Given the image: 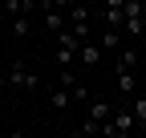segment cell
<instances>
[{
  "label": "cell",
  "mask_w": 146,
  "mask_h": 138,
  "mask_svg": "<svg viewBox=\"0 0 146 138\" xmlns=\"http://www.w3.org/2000/svg\"><path fill=\"white\" fill-rule=\"evenodd\" d=\"M134 65H138L134 49H118V73H134Z\"/></svg>",
  "instance_id": "cell-7"
},
{
  "label": "cell",
  "mask_w": 146,
  "mask_h": 138,
  "mask_svg": "<svg viewBox=\"0 0 146 138\" xmlns=\"http://www.w3.org/2000/svg\"><path fill=\"white\" fill-rule=\"evenodd\" d=\"M81 61H85V65H98V61H102L98 41H85V45H81Z\"/></svg>",
  "instance_id": "cell-11"
},
{
  "label": "cell",
  "mask_w": 146,
  "mask_h": 138,
  "mask_svg": "<svg viewBox=\"0 0 146 138\" xmlns=\"http://www.w3.org/2000/svg\"><path fill=\"white\" fill-rule=\"evenodd\" d=\"M98 49H122V33H110V29H102Z\"/></svg>",
  "instance_id": "cell-12"
},
{
  "label": "cell",
  "mask_w": 146,
  "mask_h": 138,
  "mask_svg": "<svg viewBox=\"0 0 146 138\" xmlns=\"http://www.w3.org/2000/svg\"><path fill=\"white\" fill-rule=\"evenodd\" d=\"M69 106H73V94L57 85V90H53V110H69Z\"/></svg>",
  "instance_id": "cell-14"
},
{
  "label": "cell",
  "mask_w": 146,
  "mask_h": 138,
  "mask_svg": "<svg viewBox=\"0 0 146 138\" xmlns=\"http://www.w3.org/2000/svg\"><path fill=\"white\" fill-rule=\"evenodd\" d=\"M8 138H21V130H12V134H8Z\"/></svg>",
  "instance_id": "cell-21"
},
{
  "label": "cell",
  "mask_w": 146,
  "mask_h": 138,
  "mask_svg": "<svg viewBox=\"0 0 146 138\" xmlns=\"http://www.w3.org/2000/svg\"><path fill=\"white\" fill-rule=\"evenodd\" d=\"M57 138H73V134H57Z\"/></svg>",
  "instance_id": "cell-22"
},
{
  "label": "cell",
  "mask_w": 146,
  "mask_h": 138,
  "mask_svg": "<svg viewBox=\"0 0 146 138\" xmlns=\"http://www.w3.org/2000/svg\"><path fill=\"white\" fill-rule=\"evenodd\" d=\"M114 110L118 106H110V102H94V106H89V122H98V126H106V122H114Z\"/></svg>",
  "instance_id": "cell-4"
},
{
  "label": "cell",
  "mask_w": 146,
  "mask_h": 138,
  "mask_svg": "<svg viewBox=\"0 0 146 138\" xmlns=\"http://www.w3.org/2000/svg\"><path fill=\"white\" fill-rule=\"evenodd\" d=\"M45 29H49V33H57V37H61V33H65V12H61V8L45 12Z\"/></svg>",
  "instance_id": "cell-8"
},
{
  "label": "cell",
  "mask_w": 146,
  "mask_h": 138,
  "mask_svg": "<svg viewBox=\"0 0 146 138\" xmlns=\"http://www.w3.org/2000/svg\"><path fill=\"white\" fill-rule=\"evenodd\" d=\"M118 90H122V98H138L134 90H138V77L134 73H118Z\"/></svg>",
  "instance_id": "cell-10"
},
{
  "label": "cell",
  "mask_w": 146,
  "mask_h": 138,
  "mask_svg": "<svg viewBox=\"0 0 146 138\" xmlns=\"http://www.w3.org/2000/svg\"><path fill=\"white\" fill-rule=\"evenodd\" d=\"M65 12H69V25L73 29H89V21H94V8H81V4H73Z\"/></svg>",
  "instance_id": "cell-5"
},
{
  "label": "cell",
  "mask_w": 146,
  "mask_h": 138,
  "mask_svg": "<svg viewBox=\"0 0 146 138\" xmlns=\"http://www.w3.org/2000/svg\"><path fill=\"white\" fill-rule=\"evenodd\" d=\"M130 114H134V122H138V130H142V126H146V98H142V94L130 102Z\"/></svg>",
  "instance_id": "cell-13"
},
{
  "label": "cell",
  "mask_w": 146,
  "mask_h": 138,
  "mask_svg": "<svg viewBox=\"0 0 146 138\" xmlns=\"http://www.w3.org/2000/svg\"><path fill=\"white\" fill-rule=\"evenodd\" d=\"M8 90H36V77L29 73V69L16 61L12 69H8Z\"/></svg>",
  "instance_id": "cell-2"
},
{
  "label": "cell",
  "mask_w": 146,
  "mask_h": 138,
  "mask_svg": "<svg viewBox=\"0 0 146 138\" xmlns=\"http://www.w3.org/2000/svg\"><path fill=\"white\" fill-rule=\"evenodd\" d=\"M29 8H33L29 0H25V4H21V0H4V12H25V16H29Z\"/></svg>",
  "instance_id": "cell-17"
},
{
  "label": "cell",
  "mask_w": 146,
  "mask_h": 138,
  "mask_svg": "<svg viewBox=\"0 0 146 138\" xmlns=\"http://www.w3.org/2000/svg\"><path fill=\"white\" fill-rule=\"evenodd\" d=\"M12 33L16 37H29V16H12Z\"/></svg>",
  "instance_id": "cell-16"
},
{
  "label": "cell",
  "mask_w": 146,
  "mask_h": 138,
  "mask_svg": "<svg viewBox=\"0 0 146 138\" xmlns=\"http://www.w3.org/2000/svg\"><path fill=\"white\" fill-rule=\"evenodd\" d=\"M146 33V8L138 12V16H130V21H126V37H142Z\"/></svg>",
  "instance_id": "cell-9"
},
{
  "label": "cell",
  "mask_w": 146,
  "mask_h": 138,
  "mask_svg": "<svg viewBox=\"0 0 146 138\" xmlns=\"http://www.w3.org/2000/svg\"><path fill=\"white\" fill-rule=\"evenodd\" d=\"M69 94H73V102H89V90H85V85H73Z\"/></svg>",
  "instance_id": "cell-19"
},
{
  "label": "cell",
  "mask_w": 146,
  "mask_h": 138,
  "mask_svg": "<svg viewBox=\"0 0 146 138\" xmlns=\"http://www.w3.org/2000/svg\"><path fill=\"white\" fill-rule=\"evenodd\" d=\"M0 90H8V73H0Z\"/></svg>",
  "instance_id": "cell-20"
},
{
  "label": "cell",
  "mask_w": 146,
  "mask_h": 138,
  "mask_svg": "<svg viewBox=\"0 0 146 138\" xmlns=\"http://www.w3.org/2000/svg\"><path fill=\"white\" fill-rule=\"evenodd\" d=\"M57 69H73V53H65V49H57Z\"/></svg>",
  "instance_id": "cell-18"
},
{
  "label": "cell",
  "mask_w": 146,
  "mask_h": 138,
  "mask_svg": "<svg viewBox=\"0 0 146 138\" xmlns=\"http://www.w3.org/2000/svg\"><path fill=\"white\" fill-rule=\"evenodd\" d=\"M98 16H102V25H106L110 33H122V29H126V12H122V0H114V4L98 8Z\"/></svg>",
  "instance_id": "cell-1"
},
{
  "label": "cell",
  "mask_w": 146,
  "mask_h": 138,
  "mask_svg": "<svg viewBox=\"0 0 146 138\" xmlns=\"http://www.w3.org/2000/svg\"><path fill=\"white\" fill-rule=\"evenodd\" d=\"M81 45H85V41L73 37V29H65L61 37H57V49H65V53H73V57H81Z\"/></svg>",
  "instance_id": "cell-6"
},
{
  "label": "cell",
  "mask_w": 146,
  "mask_h": 138,
  "mask_svg": "<svg viewBox=\"0 0 146 138\" xmlns=\"http://www.w3.org/2000/svg\"><path fill=\"white\" fill-rule=\"evenodd\" d=\"M114 130H122V134H138V122H134V114H130L126 102L114 110Z\"/></svg>",
  "instance_id": "cell-3"
},
{
  "label": "cell",
  "mask_w": 146,
  "mask_h": 138,
  "mask_svg": "<svg viewBox=\"0 0 146 138\" xmlns=\"http://www.w3.org/2000/svg\"><path fill=\"white\" fill-rule=\"evenodd\" d=\"M21 138H25V134H21Z\"/></svg>",
  "instance_id": "cell-23"
},
{
  "label": "cell",
  "mask_w": 146,
  "mask_h": 138,
  "mask_svg": "<svg viewBox=\"0 0 146 138\" xmlns=\"http://www.w3.org/2000/svg\"><path fill=\"white\" fill-rule=\"evenodd\" d=\"M57 85H61V90H73V85H81V81H77L73 69H57Z\"/></svg>",
  "instance_id": "cell-15"
}]
</instances>
